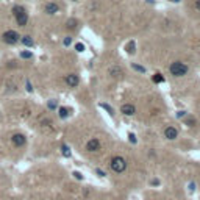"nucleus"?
Segmentation results:
<instances>
[{"instance_id": "nucleus-18", "label": "nucleus", "mask_w": 200, "mask_h": 200, "mask_svg": "<svg viewBox=\"0 0 200 200\" xmlns=\"http://www.w3.org/2000/svg\"><path fill=\"white\" fill-rule=\"evenodd\" d=\"M163 80H164V78H163V75H161V74H155V75H153V81H155V83H161Z\"/></svg>"}, {"instance_id": "nucleus-19", "label": "nucleus", "mask_w": 200, "mask_h": 200, "mask_svg": "<svg viewBox=\"0 0 200 200\" xmlns=\"http://www.w3.org/2000/svg\"><path fill=\"white\" fill-rule=\"evenodd\" d=\"M102 107H103L105 109H107V111H108L109 114H114V111H113V108H111L109 105H107V103H102Z\"/></svg>"}, {"instance_id": "nucleus-8", "label": "nucleus", "mask_w": 200, "mask_h": 200, "mask_svg": "<svg viewBox=\"0 0 200 200\" xmlns=\"http://www.w3.org/2000/svg\"><path fill=\"white\" fill-rule=\"evenodd\" d=\"M44 11H46L47 14L53 16V14H57L59 11V7L57 3H53V2H49V3H46V7H44Z\"/></svg>"}, {"instance_id": "nucleus-26", "label": "nucleus", "mask_w": 200, "mask_h": 200, "mask_svg": "<svg viewBox=\"0 0 200 200\" xmlns=\"http://www.w3.org/2000/svg\"><path fill=\"white\" fill-rule=\"evenodd\" d=\"M27 91H28V92H31V91H33V86L30 85V81H27Z\"/></svg>"}, {"instance_id": "nucleus-27", "label": "nucleus", "mask_w": 200, "mask_h": 200, "mask_svg": "<svg viewBox=\"0 0 200 200\" xmlns=\"http://www.w3.org/2000/svg\"><path fill=\"white\" fill-rule=\"evenodd\" d=\"M196 8L200 11V0H197V2H196Z\"/></svg>"}, {"instance_id": "nucleus-25", "label": "nucleus", "mask_w": 200, "mask_h": 200, "mask_svg": "<svg viewBox=\"0 0 200 200\" xmlns=\"http://www.w3.org/2000/svg\"><path fill=\"white\" fill-rule=\"evenodd\" d=\"M128 138H130V141H131L133 144L136 142V136H135V135H131V133H130V135H128Z\"/></svg>"}, {"instance_id": "nucleus-6", "label": "nucleus", "mask_w": 200, "mask_h": 200, "mask_svg": "<svg viewBox=\"0 0 200 200\" xmlns=\"http://www.w3.org/2000/svg\"><path fill=\"white\" fill-rule=\"evenodd\" d=\"M86 150H88V152H99V150H100V141L97 139V138L89 139L86 142Z\"/></svg>"}, {"instance_id": "nucleus-22", "label": "nucleus", "mask_w": 200, "mask_h": 200, "mask_svg": "<svg viewBox=\"0 0 200 200\" xmlns=\"http://www.w3.org/2000/svg\"><path fill=\"white\" fill-rule=\"evenodd\" d=\"M75 28V20H70V22H67V28Z\"/></svg>"}, {"instance_id": "nucleus-28", "label": "nucleus", "mask_w": 200, "mask_h": 200, "mask_svg": "<svg viewBox=\"0 0 200 200\" xmlns=\"http://www.w3.org/2000/svg\"><path fill=\"white\" fill-rule=\"evenodd\" d=\"M97 174H99L100 177H105V174H103V172H102V170H100V169H97Z\"/></svg>"}, {"instance_id": "nucleus-10", "label": "nucleus", "mask_w": 200, "mask_h": 200, "mask_svg": "<svg viewBox=\"0 0 200 200\" xmlns=\"http://www.w3.org/2000/svg\"><path fill=\"white\" fill-rule=\"evenodd\" d=\"M120 111L125 116H133V114L136 113V108H135V105H131V103H125V105H122Z\"/></svg>"}, {"instance_id": "nucleus-29", "label": "nucleus", "mask_w": 200, "mask_h": 200, "mask_svg": "<svg viewBox=\"0 0 200 200\" xmlns=\"http://www.w3.org/2000/svg\"><path fill=\"white\" fill-rule=\"evenodd\" d=\"M74 2H75V0H74Z\"/></svg>"}, {"instance_id": "nucleus-12", "label": "nucleus", "mask_w": 200, "mask_h": 200, "mask_svg": "<svg viewBox=\"0 0 200 200\" xmlns=\"http://www.w3.org/2000/svg\"><path fill=\"white\" fill-rule=\"evenodd\" d=\"M109 74L114 77V78H119V77H122V74H124V72H122V69H119V67H111L109 69Z\"/></svg>"}, {"instance_id": "nucleus-24", "label": "nucleus", "mask_w": 200, "mask_h": 200, "mask_svg": "<svg viewBox=\"0 0 200 200\" xmlns=\"http://www.w3.org/2000/svg\"><path fill=\"white\" fill-rule=\"evenodd\" d=\"M70 42H72V39H70V38L67 36V38H66V39H64V46H70Z\"/></svg>"}, {"instance_id": "nucleus-15", "label": "nucleus", "mask_w": 200, "mask_h": 200, "mask_svg": "<svg viewBox=\"0 0 200 200\" xmlns=\"http://www.w3.org/2000/svg\"><path fill=\"white\" fill-rule=\"evenodd\" d=\"M136 46H135V42H128V46H127V52L128 53H135L136 52Z\"/></svg>"}, {"instance_id": "nucleus-17", "label": "nucleus", "mask_w": 200, "mask_h": 200, "mask_svg": "<svg viewBox=\"0 0 200 200\" xmlns=\"http://www.w3.org/2000/svg\"><path fill=\"white\" fill-rule=\"evenodd\" d=\"M131 67L135 69V70H138V72H142V74H144V72H146V69H144L142 66H138L136 63H133V64H131Z\"/></svg>"}, {"instance_id": "nucleus-5", "label": "nucleus", "mask_w": 200, "mask_h": 200, "mask_svg": "<svg viewBox=\"0 0 200 200\" xmlns=\"http://www.w3.org/2000/svg\"><path fill=\"white\" fill-rule=\"evenodd\" d=\"M11 141H13V144H14L16 147H22V146H25L27 138L22 135V133H14L13 138H11Z\"/></svg>"}, {"instance_id": "nucleus-4", "label": "nucleus", "mask_w": 200, "mask_h": 200, "mask_svg": "<svg viewBox=\"0 0 200 200\" xmlns=\"http://www.w3.org/2000/svg\"><path fill=\"white\" fill-rule=\"evenodd\" d=\"M19 38H20V36L17 35V31L8 30V31L3 33L2 39H3V42H7V44H9V46H13V44H17V42H19Z\"/></svg>"}, {"instance_id": "nucleus-7", "label": "nucleus", "mask_w": 200, "mask_h": 200, "mask_svg": "<svg viewBox=\"0 0 200 200\" xmlns=\"http://www.w3.org/2000/svg\"><path fill=\"white\" fill-rule=\"evenodd\" d=\"M66 83H67L70 88H77L80 83V78L77 74H69V75H66Z\"/></svg>"}, {"instance_id": "nucleus-2", "label": "nucleus", "mask_w": 200, "mask_h": 200, "mask_svg": "<svg viewBox=\"0 0 200 200\" xmlns=\"http://www.w3.org/2000/svg\"><path fill=\"white\" fill-rule=\"evenodd\" d=\"M169 72L174 77H183L188 74V66L181 61H174L170 66H169Z\"/></svg>"}, {"instance_id": "nucleus-16", "label": "nucleus", "mask_w": 200, "mask_h": 200, "mask_svg": "<svg viewBox=\"0 0 200 200\" xmlns=\"http://www.w3.org/2000/svg\"><path fill=\"white\" fill-rule=\"evenodd\" d=\"M61 150H63V155L64 157H70V149L67 146H61Z\"/></svg>"}, {"instance_id": "nucleus-14", "label": "nucleus", "mask_w": 200, "mask_h": 200, "mask_svg": "<svg viewBox=\"0 0 200 200\" xmlns=\"http://www.w3.org/2000/svg\"><path fill=\"white\" fill-rule=\"evenodd\" d=\"M31 52H28V50H24V52H20V58H24V59H31Z\"/></svg>"}, {"instance_id": "nucleus-9", "label": "nucleus", "mask_w": 200, "mask_h": 200, "mask_svg": "<svg viewBox=\"0 0 200 200\" xmlns=\"http://www.w3.org/2000/svg\"><path fill=\"white\" fill-rule=\"evenodd\" d=\"M164 136L167 138V139H177V138H178V130H177L175 127H167V128L164 130Z\"/></svg>"}, {"instance_id": "nucleus-11", "label": "nucleus", "mask_w": 200, "mask_h": 200, "mask_svg": "<svg viewBox=\"0 0 200 200\" xmlns=\"http://www.w3.org/2000/svg\"><path fill=\"white\" fill-rule=\"evenodd\" d=\"M20 41H22V44H24V46H27V47H31L33 46V38L31 36H22L20 38Z\"/></svg>"}, {"instance_id": "nucleus-1", "label": "nucleus", "mask_w": 200, "mask_h": 200, "mask_svg": "<svg viewBox=\"0 0 200 200\" xmlns=\"http://www.w3.org/2000/svg\"><path fill=\"white\" fill-rule=\"evenodd\" d=\"M13 14L16 17V22H17V25L20 27H25L28 24V14H27V11L24 7H20V5H16L13 7Z\"/></svg>"}, {"instance_id": "nucleus-21", "label": "nucleus", "mask_w": 200, "mask_h": 200, "mask_svg": "<svg viewBox=\"0 0 200 200\" xmlns=\"http://www.w3.org/2000/svg\"><path fill=\"white\" fill-rule=\"evenodd\" d=\"M75 50H77V52H83V50H85V46H83V44H77V46H75Z\"/></svg>"}, {"instance_id": "nucleus-3", "label": "nucleus", "mask_w": 200, "mask_h": 200, "mask_svg": "<svg viewBox=\"0 0 200 200\" xmlns=\"http://www.w3.org/2000/svg\"><path fill=\"white\" fill-rule=\"evenodd\" d=\"M109 166L116 174H122V172H125V169H127V161L122 157H113L109 161Z\"/></svg>"}, {"instance_id": "nucleus-13", "label": "nucleus", "mask_w": 200, "mask_h": 200, "mask_svg": "<svg viewBox=\"0 0 200 200\" xmlns=\"http://www.w3.org/2000/svg\"><path fill=\"white\" fill-rule=\"evenodd\" d=\"M67 116H69V113H67V108L61 107V108H59V117H61V119H66Z\"/></svg>"}, {"instance_id": "nucleus-20", "label": "nucleus", "mask_w": 200, "mask_h": 200, "mask_svg": "<svg viewBox=\"0 0 200 200\" xmlns=\"http://www.w3.org/2000/svg\"><path fill=\"white\" fill-rule=\"evenodd\" d=\"M49 108L55 109V108H57V102H55V100H49Z\"/></svg>"}, {"instance_id": "nucleus-23", "label": "nucleus", "mask_w": 200, "mask_h": 200, "mask_svg": "<svg viewBox=\"0 0 200 200\" xmlns=\"http://www.w3.org/2000/svg\"><path fill=\"white\" fill-rule=\"evenodd\" d=\"M74 175H75V178H77V180H81V178H83V175L80 174V172H74Z\"/></svg>"}]
</instances>
